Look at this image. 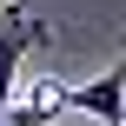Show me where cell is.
Instances as JSON below:
<instances>
[{"label": "cell", "instance_id": "1", "mask_svg": "<svg viewBox=\"0 0 126 126\" xmlns=\"http://www.w3.org/2000/svg\"><path fill=\"white\" fill-rule=\"evenodd\" d=\"M53 40V27L40 20V13H27V7H7L0 13V113H7V100L20 93V60L33 53V47H47Z\"/></svg>", "mask_w": 126, "mask_h": 126}, {"label": "cell", "instance_id": "2", "mask_svg": "<svg viewBox=\"0 0 126 126\" xmlns=\"http://www.w3.org/2000/svg\"><path fill=\"white\" fill-rule=\"evenodd\" d=\"M66 106L86 113V120H100V126H126V66H106V73L66 86Z\"/></svg>", "mask_w": 126, "mask_h": 126}, {"label": "cell", "instance_id": "3", "mask_svg": "<svg viewBox=\"0 0 126 126\" xmlns=\"http://www.w3.org/2000/svg\"><path fill=\"white\" fill-rule=\"evenodd\" d=\"M60 113H66V86L40 73L33 86H20V93L7 100V113H0V126H53Z\"/></svg>", "mask_w": 126, "mask_h": 126}]
</instances>
